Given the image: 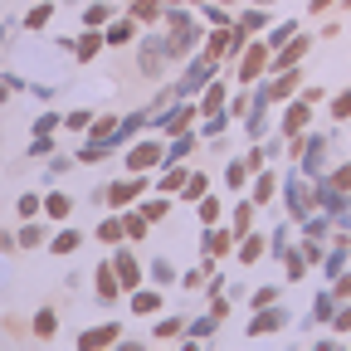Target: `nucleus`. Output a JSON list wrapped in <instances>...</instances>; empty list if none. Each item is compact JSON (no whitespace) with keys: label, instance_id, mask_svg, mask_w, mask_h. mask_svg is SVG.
<instances>
[{"label":"nucleus","instance_id":"1","mask_svg":"<svg viewBox=\"0 0 351 351\" xmlns=\"http://www.w3.org/2000/svg\"><path fill=\"white\" fill-rule=\"evenodd\" d=\"M244 44H249V29L244 25H215V34L205 39V54L210 59H239Z\"/></svg>","mask_w":351,"mask_h":351},{"label":"nucleus","instance_id":"2","mask_svg":"<svg viewBox=\"0 0 351 351\" xmlns=\"http://www.w3.org/2000/svg\"><path fill=\"white\" fill-rule=\"evenodd\" d=\"M269 59H274V44L269 39L244 44V49H239V83H258V73L269 69Z\"/></svg>","mask_w":351,"mask_h":351},{"label":"nucleus","instance_id":"3","mask_svg":"<svg viewBox=\"0 0 351 351\" xmlns=\"http://www.w3.org/2000/svg\"><path fill=\"white\" fill-rule=\"evenodd\" d=\"M215 64H219V59H210L205 49H200V54H191V64H186V78H181V88H176V93H181V98H195L200 88L215 78Z\"/></svg>","mask_w":351,"mask_h":351},{"label":"nucleus","instance_id":"4","mask_svg":"<svg viewBox=\"0 0 351 351\" xmlns=\"http://www.w3.org/2000/svg\"><path fill=\"white\" fill-rule=\"evenodd\" d=\"M122 166H127L132 176H147L152 166H166V147L147 137V142H137V147H132V152H127V161H122Z\"/></svg>","mask_w":351,"mask_h":351},{"label":"nucleus","instance_id":"5","mask_svg":"<svg viewBox=\"0 0 351 351\" xmlns=\"http://www.w3.org/2000/svg\"><path fill=\"white\" fill-rule=\"evenodd\" d=\"M142 191H147V176H132V171H127V181H112L108 191H98V200H103V205H112V210H122V205L137 200Z\"/></svg>","mask_w":351,"mask_h":351},{"label":"nucleus","instance_id":"6","mask_svg":"<svg viewBox=\"0 0 351 351\" xmlns=\"http://www.w3.org/2000/svg\"><path fill=\"white\" fill-rule=\"evenodd\" d=\"M283 195H288V215H293V219H307V215H313V186H307L302 176H288V181H283Z\"/></svg>","mask_w":351,"mask_h":351},{"label":"nucleus","instance_id":"7","mask_svg":"<svg viewBox=\"0 0 351 351\" xmlns=\"http://www.w3.org/2000/svg\"><path fill=\"white\" fill-rule=\"evenodd\" d=\"M137 64H142V73H147V78H156V73L171 64V54H166V34L142 39V54H137Z\"/></svg>","mask_w":351,"mask_h":351},{"label":"nucleus","instance_id":"8","mask_svg":"<svg viewBox=\"0 0 351 351\" xmlns=\"http://www.w3.org/2000/svg\"><path fill=\"white\" fill-rule=\"evenodd\" d=\"M200 117V108L186 98V103H176L171 112H161V137H181V132H191V122Z\"/></svg>","mask_w":351,"mask_h":351},{"label":"nucleus","instance_id":"9","mask_svg":"<svg viewBox=\"0 0 351 351\" xmlns=\"http://www.w3.org/2000/svg\"><path fill=\"white\" fill-rule=\"evenodd\" d=\"M307 49H313V39H307V34H293V39L283 44V49H274L269 69H274V73H283V69H298V59H302Z\"/></svg>","mask_w":351,"mask_h":351},{"label":"nucleus","instance_id":"10","mask_svg":"<svg viewBox=\"0 0 351 351\" xmlns=\"http://www.w3.org/2000/svg\"><path fill=\"white\" fill-rule=\"evenodd\" d=\"M112 274H117L122 293H132V288H142V263L132 258L127 249H117V254H112Z\"/></svg>","mask_w":351,"mask_h":351},{"label":"nucleus","instance_id":"11","mask_svg":"<svg viewBox=\"0 0 351 351\" xmlns=\"http://www.w3.org/2000/svg\"><path fill=\"white\" fill-rule=\"evenodd\" d=\"M307 122H313V103H307V98L288 103V112H283V137H302Z\"/></svg>","mask_w":351,"mask_h":351},{"label":"nucleus","instance_id":"12","mask_svg":"<svg viewBox=\"0 0 351 351\" xmlns=\"http://www.w3.org/2000/svg\"><path fill=\"white\" fill-rule=\"evenodd\" d=\"M288 322V313H283V307H254V322H249V337H263V332H278Z\"/></svg>","mask_w":351,"mask_h":351},{"label":"nucleus","instance_id":"13","mask_svg":"<svg viewBox=\"0 0 351 351\" xmlns=\"http://www.w3.org/2000/svg\"><path fill=\"white\" fill-rule=\"evenodd\" d=\"M225 103H230V88L210 78V83L200 88V103H195V108H200V117H210V112H225Z\"/></svg>","mask_w":351,"mask_h":351},{"label":"nucleus","instance_id":"14","mask_svg":"<svg viewBox=\"0 0 351 351\" xmlns=\"http://www.w3.org/2000/svg\"><path fill=\"white\" fill-rule=\"evenodd\" d=\"M117 337H122V327H117V322H103V327L78 332V346H83V351H93V346H112Z\"/></svg>","mask_w":351,"mask_h":351},{"label":"nucleus","instance_id":"15","mask_svg":"<svg viewBox=\"0 0 351 351\" xmlns=\"http://www.w3.org/2000/svg\"><path fill=\"white\" fill-rule=\"evenodd\" d=\"M322 152H327V142H322V137H307V142H298L302 176H317V171H322Z\"/></svg>","mask_w":351,"mask_h":351},{"label":"nucleus","instance_id":"16","mask_svg":"<svg viewBox=\"0 0 351 351\" xmlns=\"http://www.w3.org/2000/svg\"><path fill=\"white\" fill-rule=\"evenodd\" d=\"M103 44H108V39H103V29H83V34L73 39V59H78V64L98 59V49H103Z\"/></svg>","mask_w":351,"mask_h":351},{"label":"nucleus","instance_id":"17","mask_svg":"<svg viewBox=\"0 0 351 351\" xmlns=\"http://www.w3.org/2000/svg\"><path fill=\"white\" fill-rule=\"evenodd\" d=\"M103 39L122 49V44L137 39V20H132V15H122V20H117V15H112V20H108V29H103Z\"/></svg>","mask_w":351,"mask_h":351},{"label":"nucleus","instance_id":"18","mask_svg":"<svg viewBox=\"0 0 351 351\" xmlns=\"http://www.w3.org/2000/svg\"><path fill=\"white\" fill-rule=\"evenodd\" d=\"M234 239H239L234 230H219V225H210V230H205V258L230 254V249H234Z\"/></svg>","mask_w":351,"mask_h":351},{"label":"nucleus","instance_id":"19","mask_svg":"<svg viewBox=\"0 0 351 351\" xmlns=\"http://www.w3.org/2000/svg\"><path fill=\"white\" fill-rule=\"evenodd\" d=\"M127 302H132V313H137V317L161 313V288H132V293H127Z\"/></svg>","mask_w":351,"mask_h":351},{"label":"nucleus","instance_id":"20","mask_svg":"<svg viewBox=\"0 0 351 351\" xmlns=\"http://www.w3.org/2000/svg\"><path fill=\"white\" fill-rule=\"evenodd\" d=\"M93 278H98V298H103V302H117L122 283H117V274H112V258H108V263H98V274H93Z\"/></svg>","mask_w":351,"mask_h":351},{"label":"nucleus","instance_id":"21","mask_svg":"<svg viewBox=\"0 0 351 351\" xmlns=\"http://www.w3.org/2000/svg\"><path fill=\"white\" fill-rule=\"evenodd\" d=\"M274 195H278V176H274V171H258V181H254L249 200H254V205H269Z\"/></svg>","mask_w":351,"mask_h":351},{"label":"nucleus","instance_id":"22","mask_svg":"<svg viewBox=\"0 0 351 351\" xmlns=\"http://www.w3.org/2000/svg\"><path fill=\"white\" fill-rule=\"evenodd\" d=\"M186 176H191V171H186L181 161H166V171H161V191H166V195H181Z\"/></svg>","mask_w":351,"mask_h":351},{"label":"nucleus","instance_id":"23","mask_svg":"<svg viewBox=\"0 0 351 351\" xmlns=\"http://www.w3.org/2000/svg\"><path fill=\"white\" fill-rule=\"evenodd\" d=\"M244 132H249L254 142H263V132H269V103H254V112H249Z\"/></svg>","mask_w":351,"mask_h":351},{"label":"nucleus","instance_id":"24","mask_svg":"<svg viewBox=\"0 0 351 351\" xmlns=\"http://www.w3.org/2000/svg\"><path fill=\"white\" fill-rule=\"evenodd\" d=\"M132 20H137V25H156L161 20V0H132Z\"/></svg>","mask_w":351,"mask_h":351},{"label":"nucleus","instance_id":"25","mask_svg":"<svg viewBox=\"0 0 351 351\" xmlns=\"http://www.w3.org/2000/svg\"><path fill=\"white\" fill-rule=\"evenodd\" d=\"M108 20H112V5H108V0H93V5L83 10V25H88V29H103Z\"/></svg>","mask_w":351,"mask_h":351},{"label":"nucleus","instance_id":"26","mask_svg":"<svg viewBox=\"0 0 351 351\" xmlns=\"http://www.w3.org/2000/svg\"><path fill=\"white\" fill-rule=\"evenodd\" d=\"M205 191H210V176H205V171H191L186 186H181V200H200Z\"/></svg>","mask_w":351,"mask_h":351},{"label":"nucleus","instance_id":"27","mask_svg":"<svg viewBox=\"0 0 351 351\" xmlns=\"http://www.w3.org/2000/svg\"><path fill=\"white\" fill-rule=\"evenodd\" d=\"M69 210H73V200H69L64 191H54V195H44V215H49V219H69Z\"/></svg>","mask_w":351,"mask_h":351},{"label":"nucleus","instance_id":"28","mask_svg":"<svg viewBox=\"0 0 351 351\" xmlns=\"http://www.w3.org/2000/svg\"><path fill=\"white\" fill-rule=\"evenodd\" d=\"M219 322H225V317H219V313H215V307H210V313H205V317H195V322H191V332H186V337H191V341H200V337H210V332H215Z\"/></svg>","mask_w":351,"mask_h":351},{"label":"nucleus","instance_id":"29","mask_svg":"<svg viewBox=\"0 0 351 351\" xmlns=\"http://www.w3.org/2000/svg\"><path fill=\"white\" fill-rule=\"evenodd\" d=\"M191 147H195V132H181V137H171L166 161H186V156H191Z\"/></svg>","mask_w":351,"mask_h":351},{"label":"nucleus","instance_id":"30","mask_svg":"<svg viewBox=\"0 0 351 351\" xmlns=\"http://www.w3.org/2000/svg\"><path fill=\"white\" fill-rule=\"evenodd\" d=\"M78 244H83V234H78V230H59V234L49 239V254H73Z\"/></svg>","mask_w":351,"mask_h":351},{"label":"nucleus","instance_id":"31","mask_svg":"<svg viewBox=\"0 0 351 351\" xmlns=\"http://www.w3.org/2000/svg\"><path fill=\"white\" fill-rule=\"evenodd\" d=\"M337 317V293H317L313 302V322H332Z\"/></svg>","mask_w":351,"mask_h":351},{"label":"nucleus","instance_id":"32","mask_svg":"<svg viewBox=\"0 0 351 351\" xmlns=\"http://www.w3.org/2000/svg\"><path fill=\"white\" fill-rule=\"evenodd\" d=\"M122 234H127V239H147V215H142V210L122 215Z\"/></svg>","mask_w":351,"mask_h":351},{"label":"nucleus","instance_id":"33","mask_svg":"<svg viewBox=\"0 0 351 351\" xmlns=\"http://www.w3.org/2000/svg\"><path fill=\"white\" fill-rule=\"evenodd\" d=\"M263 258V234H244V244H239V263H258Z\"/></svg>","mask_w":351,"mask_h":351},{"label":"nucleus","instance_id":"34","mask_svg":"<svg viewBox=\"0 0 351 351\" xmlns=\"http://www.w3.org/2000/svg\"><path fill=\"white\" fill-rule=\"evenodd\" d=\"M98 239L108 244V249H117L127 234H122V219H103V225H98Z\"/></svg>","mask_w":351,"mask_h":351},{"label":"nucleus","instance_id":"35","mask_svg":"<svg viewBox=\"0 0 351 351\" xmlns=\"http://www.w3.org/2000/svg\"><path fill=\"white\" fill-rule=\"evenodd\" d=\"M147 274H152V283H156V288L176 283V269H171V258H152V269H147Z\"/></svg>","mask_w":351,"mask_h":351},{"label":"nucleus","instance_id":"36","mask_svg":"<svg viewBox=\"0 0 351 351\" xmlns=\"http://www.w3.org/2000/svg\"><path fill=\"white\" fill-rule=\"evenodd\" d=\"M15 244H20V249H39V244H44V230L34 225V219H25V230L15 234Z\"/></svg>","mask_w":351,"mask_h":351},{"label":"nucleus","instance_id":"37","mask_svg":"<svg viewBox=\"0 0 351 351\" xmlns=\"http://www.w3.org/2000/svg\"><path fill=\"white\" fill-rule=\"evenodd\" d=\"M59 332V317L49 313V307H39V313H34V337H54Z\"/></svg>","mask_w":351,"mask_h":351},{"label":"nucleus","instance_id":"38","mask_svg":"<svg viewBox=\"0 0 351 351\" xmlns=\"http://www.w3.org/2000/svg\"><path fill=\"white\" fill-rule=\"evenodd\" d=\"M49 20H54V5H49V0H44V5H34V10L25 15V29H44Z\"/></svg>","mask_w":351,"mask_h":351},{"label":"nucleus","instance_id":"39","mask_svg":"<svg viewBox=\"0 0 351 351\" xmlns=\"http://www.w3.org/2000/svg\"><path fill=\"white\" fill-rule=\"evenodd\" d=\"M244 181H249V161H230V166H225V186L244 191Z\"/></svg>","mask_w":351,"mask_h":351},{"label":"nucleus","instance_id":"40","mask_svg":"<svg viewBox=\"0 0 351 351\" xmlns=\"http://www.w3.org/2000/svg\"><path fill=\"white\" fill-rule=\"evenodd\" d=\"M249 225H254V200H244V205H234V234H239V239L249 234Z\"/></svg>","mask_w":351,"mask_h":351},{"label":"nucleus","instance_id":"41","mask_svg":"<svg viewBox=\"0 0 351 351\" xmlns=\"http://www.w3.org/2000/svg\"><path fill=\"white\" fill-rule=\"evenodd\" d=\"M195 210H200V219H205V225H219V200H210V191L195 200Z\"/></svg>","mask_w":351,"mask_h":351},{"label":"nucleus","instance_id":"42","mask_svg":"<svg viewBox=\"0 0 351 351\" xmlns=\"http://www.w3.org/2000/svg\"><path fill=\"white\" fill-rule=\"evenodd\" d=\"M293 34H298V25H293V20H283V25H274V29H269V44L278 49V44H288Z\"/></svg>","mask_w":351,"mask_h":351},{"label":"nucleus","instance_id":"43","mask_svg":"<svg viewBox=\"0 0 351 351\" xmlns=\"http://www.w3.org/2000/svg\"><path fill=\"white\" fill-rule=\"evenodd\" d=\"M88 122H93V112H88V108H78V112H69V117H64V127H69V132H88Z\"/></svg>","mask_w":351,"mask_h":351},{"label":"nucleus","instance_id":"44","mask_svg":"<svg viewBox=\"0 0 351 351\" xmlns=\"http://www.w3.org/2000/svg\"><path fill=\"white\" fill-rule=\"evenodd\" d=\"M142 215H147V225H152V219H166V215H171V200H147Z\"/></svg>","mask_w":351,"mask_h":351},{"label":"nucleus","instance_id":"45","mask_svg":"<svg viewBox=\"0 0 351 351\" xmlns=\"http://www.w3.org/2000/svg\"><path fill=\"white\" fill-rule=\"evenodd\" d=\"M332 117H337V122H346V117H351V88L332 98Z\"/></svg>","mask_w":351,"mask_h":351},{"label":"nucleus","instance_id":"46","mask_svg":"<svg viewBox=\"0 0 351 351\" xmlns=\"http://www.w3.org/2000/svg\"><path fill=\"white\" fill-rule=\"evenodd\" d=\"M327 181H332L337 191H346V195H351V161H346V166H337V171L327 176Z\"/></svg>","mask_w":351,"mask_h":351},{"label":"nucleus","instance_id":"47","mask_svg":"<svg viewBox=\"0 0 351 351\" xmlns=\"http://www.w3.org/2000/svg\"><path fill=\"white\" fill-rule=\"evenodd\" d=\"M181 332H186V322H181V317H166V322L156 327V337H161V341H171V337H181Z\"/></svg>","mask_w":351,"mask_h":351},{"label":"nucleus","instance_id":"48","mask_svg":"<svg viewBox=\"0 0 351 351\" xmlns=\"http://www.w3.org/2000/svg\"><path fill=\"white\" fill-rule=\"evenodd\" d=\"M341 263H346V239H341V244H337V249L327 254V274H332V278L341 274Z\"/></svg>","mask_w":351,"mask_h":351},{"label":"nucleus","instance_id":"49","mask_svg":"<svg viewBox=\"0 0 351 351\" xmlns=\"http://www.w3.org/2000/svg\"><path fill=\"white\" fill-rule=\"evenodd\" d=\"M332 327H337V332H351V298H341V307H337Z\"/></svg>","mask_w":351,"mask_h":351},{"label":"nucleus","instance_id":"50","mask_svg":"<svg viewBox=\"0 0 351 351\" xmlns=\"http://www.w3.org/2000/svg\"><path fill=\"white\" fill-rule=\"evenodd\" d=\"M59 122H64V117H59V112H44V117H39V122H34V137H49V132H54V127H59Z\"/></svg>","mask_w":351,"mask_h":351},{"label":"nucleus","instance_id":"51","mask_svg":"<svg viewBox=\"0 0 351 351\" xmlns=\"http://www.w3.org/2000/svg\"><path fill=\"white\" fill-rule=\"evenodd\" d=\"M263 20H269V15H263V10H244V15H239L234 25H244V29L254 34V29H263Z\"/></svg>","mask_w":351,"mask_h":351},{"label":"nucleus","instance_id":"52","mask_svg":"<svg viewBox=\"0 0 351 351\" xmlns=\"http://www.w3.org/2000/svg\"><path fill=\"white\" fill-rule=\"evenodd\" d=\"M39 210H44V200H39V195H20V215H25V219H34Z\"/></svg>","mask_w":351,"mask_h":351},{"label":"nucleus","instance_id":"53","mask_svg":"<svg viewBox=\"0 0 351 351\" xmlns=\"http://www.w3.org/2000/svg\"><path fill=\"white\" fill-rule=\"evenodd\" d=\"M269 302H278V288H274V283H269V288H258V293H254V307H269Z\"/></svg>","mask_w":351,"mask_h":351},{"label":"nucleus","instance_id":"54","mask_svg":"<svg viewBox=\"0 0 351 351\" xmlns=\"http://www.w3.org/2000/svg\"><path fill=\"white\" fill-rule=\"evenodd\" d=\"M205 20H210V25H234L230 10H219V5H205Z\"/></svg>","mask_w":351,"mask_h":351},{"label":"nucleus","instance_id":"55","mask_svg":"<svg viewBox=\"0 0 351 351\" xmlns=\"http://www.w3.org/2000/svg\"><path fill=\"white\" fill-rule=\"evenodd\" d=\"M332 293H337V302L351 298V274H337V288H332Z\"/></svg>","mask_w":351,"mask_h":351},{"label":"nucleus","instance_id":"56","mask_svg":"<svg viewBox=\"0 0 351 351\" xmlns=\"http://www.w3.org/2000/svg\"><path fill=\"white\" fill-rule=\"evenodd\" d=\"M69 166H73V156H54V161H49V171H54V176H64Z\"/></svg>","mask_w":351,"mask_h":351},{"label":"nucleus","instance_id":"57","mask_svg":"<svg viewBox=\"0 0 351 351\" xmlns=\"http://www.w3.org/2000/svg\"><path fill=\"white\" fill-rule=\"evenodd\" d=\"M313 10H332V0H313Z\"/></svg>","mask_w":351,"mask_h":351},{"label":"nucleus","instance_id":"58","mask_svg":"<svg viewBox=\"0 0 351 351\" xmlns=\"http://www.w3.org/2000/svg\"><path fill=\"white\" fill-rule=\"evenodd\" d=\"M161 5H181V0H161Z\"/></svg>","mask_w":351,"mask_h":351},{"label":"nucleus","instance_id":"59","mask_svg":"<svg viewBox=\"0 0 351 351\" xmlns=\"http://www.w3.org/2000/svg\"><path fill=\"white\" fill-rule=\"evenodd\" d=\"M254 5H274V0H254Z\"/></svg>","mask_w":351,"mask_h":351},{"label":"nucleus","instance_id":"60","mask_svg":"<svg viewBox=\"0 0 351 351\" xmlns=\"http://www.w3.org/2000/svg\"><path fill=\"white\" fill-rule=\"evenodd\" d=\"M191 5H205V0H191Z\"/></svg>","mask_w":351,"mask_h":351}]
</instances>
